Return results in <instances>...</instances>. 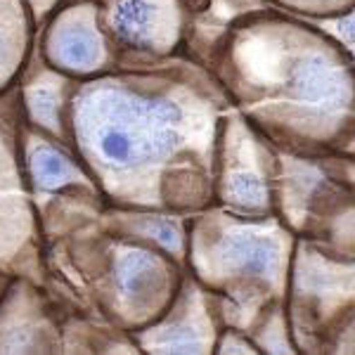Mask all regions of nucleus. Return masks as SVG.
<instances>
[{"label":"nucleus","instance_id":"f257e3e1","mask_svg":"<svg viewBox=\"0 0 355 355\" xmlns=\"http://www.w3.org/2000/svg\"><path fill=\"white\" fill-rule=\"evenodd\" d=\"M159 78L105 71L78 78L67 102L71 152L119 206H164V173L211 142L209 102Z\"/></svg>","mask_w":355,"mask_h":355},{"label":"nucleus","instance_id":"f03ea898","mask_svg":"<svg viewBox=\"0 0 355 355\" xmlns=\"http://www.w3.org/2000/svg\"><path fill=\"white\" fill-rule=\"evenodd\" d=\"M24 112L19 88L0 95V272L41 284V223L21 159Z\"/></svg>","mask_w":355,"mask_h":355},{"label":"nucleus","instance_id":"7ed1b4c3","mask_svg":"<svg viewBox=\"0 0 355 355\" xmlns=\"http://www.w3.org/2000/svg\"><path fill=\"white\" fill-rule=\"evenodd\" d=\"M192 261L211 287L270 284L282 263V242L266 223L218 218L194 234Z\"/></svg>","mask_w":355,"mask_h":355},{"label":"nucleus","instance_id":"20e7f679","mask_svg":"<svg viewBox=\"0 0 355 355\" xmlns=\"http://www.w3.org/2000/svg\"><path fill=\"white\" fill-rule=\"evenodd\" d=\"M107 284L97 294L102 311L119 324H150L173 299V268L152 249L116 239L107 251Z\"/></svg>","mask_w":355,"mask_h":355},{"label":"nucleus","instance_id":"39448f33","mask_svg":"<svg viewBox=\"0 0 355 355\" xmlns=\"http://www.w3.org/2000/svg\"><path fill=\"white\" fill-rule=\"evenodd\" d=\"M38 53L57 71L90 78L116 64V50L105 33L97 0H64L45 19Z\"/></svg>","mask_w":355,"mask_h":355},{"label":"nucleus","instance_id":"423d86ee","mask_svg":"<svg viewBox=\"0 0 355 355\" xmlns=\"http://www.w3.org/2000/svg\"><path fill=\"white\" fill-rule=\"evenodd\" d=\"M105 33L114 48L171 53L180 36L178 0H97Z\"/></svg>","mask_w":355,"mask_h":355},{"label":"nucleus","instance_id":"0eeeda50","mask_svg":"<svg viewBox=\"0 0 355 355\" xmlns=\"http://www.w3.org/2000/svg\"><path fill=\"white\" fill-rule=\"evenodd\" d=\"M21 159H24V173L33 202L38 197L50 199L55 194H100L95 180L76 159L71 147L62 145L60 140L33 128L26 121L21 128Z\"/></svg>","mask_w":355,"mask_h":355},{"label":"nucleus","instance_id":"6e6552de","mask_svg":"<svg viewBox=\"0 0 355 355\" xmlns=\"http://www.w3.org/2000/svg\"><path fill=\"white\" fill-rule=\"evenodd\" d=\"M38 284L12 277L0 299V353H57V324L45 311Z\"/></svg>","mask_w":355,"mask_h":355},{"label":"nucleus","instance_id":"1a4fd4ad","mask_svg":"<svg viewBox=\"0 0 355 355\" xmlns=\"http://www.w3.org/2000/svg\"><path fill=\"white\" fill-rule=\"evenodd\" d=\"M73 81L76 78L50 67L38 50H31V57L17 81L24 121L67 147H71L67 125V102Z\"/></svg>","mask_w":355,"mask_h":355},{"label":"nucleus","instance_id":"9d476101","mask_svg":"<svg viewBox=\"0 0 355 355\" xmlns=\"http://www.w3.org/2000/svg\"><path fill=\"white\" fill-rule=\"evenodd\" d=\"M206 313L202 291L187 284L162 322L140 329L137 343L150 353H209L214 322Z\"/></svg>","mask_w":355,"mask_h":355},{"label":"nucleus","instance_id":"9b49d317","mask_svg":"<svg viewBox=\"0 0 355 355\" xmlns=\"http://www.w3.org/2000/svg\"><path fill=\"white\" fill-rule=\"evenodd\" d=\"M220 197L237 211H263L268 206V182L254 142L239 121H232L225 140V162L220 175Z\"/></svg>","mask_w":355,"mask_h":355},{"label":"nucleus","instance_id":"f8f14e48","mask_svg":"<svg viewBox=\"0 0 355 355\" xmlns=\"http://www.w3.org/2000/svg\"><path fill=\"white\" fill-rule=\"evenodd\" d=\"M36 28L31 12L0 15V95L19 81L31 57Z\"/></svg>","mask_w":355,"mask_h":355},{"label":"nucleus","instance_id":"ddd939ff","mask_svg":"<svg viewBox=\"0 0 355 355\" xmlns=\"http://www.w3.org/2000/svg\"><path fill=\"white\" fill-rule=\"evenodd\" d=\"M107 223L114 227V232H121L125 237H142V239H154L157 244H162L166 251L175 254L180 259L182 254V237L180 225L173 218L166 216H140V214H121V211H112L107 216Z\"/></svg>","mask_w":355,"mask_h":355},{"label":"nucleus","instance_id":"4468645a","mask_svg":"<svg viewBox=\"0 0 355 355\" xmlns=\"http://www.w3.org/2000/svg\"><path fill=\"white\" fill-rule=\"evenodd\" d=\"M17 12H31L28 0H0V15H17Z\"/></svg>","mask_w":355,"mask_h":355},{"label":"nucleus","instance_id":"2eb2a0df","mask_svg":"<svg viewBox=\"0 0 355 355\" xmlns=\"http://www.w3.org/2000/svg\"><path fill=\"white\" fill-rule=\"evenodd\" d=\"M341 31H343V36H348L351 41H355V15H351L348 19L341 21Z\"/></svg>","mask_w":355,"mask_h":355},{"label":"nucleus","instance_id":"dca6fc26","mask_svg":"<svg viewBox=\"0 0 355 355\" xmlns=\"http://www.w3.org/2000/svg\"><path fill=\"white\" fill-rule=\"evenodd\" d=\"M10 282H12V277H10V275H5V272H0V299H3V294L8 291Z\"/></svg>","mask_w":355,"mask_h":355}]
</instances>
